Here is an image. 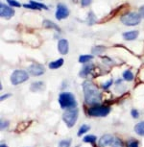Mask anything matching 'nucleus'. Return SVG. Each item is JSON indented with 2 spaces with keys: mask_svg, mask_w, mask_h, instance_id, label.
Returning <instances> with one entry per match:
<instances>
[{
  "mask_svg": "<svg viewBox=\"0 0 144 147\" xmlns=\"http://www.w3.org/2000/svg\"><path fill=\"white\" fill-rule=\"evenodd\" d=\"M15 15V10L3 3L0 4V16L3 18H11Z\"/></svg>",
  "mask_w": 144,
  "mask_h": 147,
  "instance_id": "nucleus-8",
  "label": "nucleus"
},
{
  "mask_svg": "<svg viewBox=\"0 0 144 147\" xmlns=\"http://www.w3.org/2000/svg\"><path fill=\"white\" fill-rule=\"evenodd\" d=\"M69 15V11L67 7L63 4H59L57 6V11H56V18L59 20H62L63 18H66Z\"/></svg>",
  "mask_w": 144,
  "mask_h": 147,
  "instance_id": "nucleus-9",
  "label": "nucleus"
},
{
  "mask_svg": "<svg viewBox=\"0 0 144 147\" xmlns=\"http://www.w3.org/2000/svg\"><path fill=\"white\" fill-rule=\"evenodd\" d=\"M96 137L93 135H88V136H85V137L84 138V140H83V141L84 142H88V143H93L96 141Z\"/></svg>",
  "mask_w": 144,
  "mask_h": 147,
  "instance_id": "nucleus-20",
  "label": "nucleus"
},
{
  "mask_svg": "<svg viewBox=\"0 0 144 147\" xmlns=\"http://www.w3.org/2000/svg\"><path fill=\"white\" fill-rule=\"evenodd\" d=\"M70 144H71V140L70 138H67V140H63L62 141H60L58 147H70Z\"/></svg>",
  "mask_w": 144,
  "mask_h": 147,
  "instance_id": "nucleus-25",
  "label": "nucleus"
},
{
  "mask_svg": "<svg viewBox=\"0 0 144 147\" xmlns=\"http://www.w3.org/2000/svg\"><path fill=\"white\" fill-rule=\"evenodd\" d=\"M29 79V74L27 73L25 70H21V69H17L13 72L12 76H11V82L13 86L19 85L21 83H24Z\"/></svg>",
  "mask_w": 144,
  "mask_h": 147,
  "instance_id": "nucleus-5",
  "label": "nucleus"
},
{
  "mask_svg": "<svg viewBox=\"0 0 144 147\" xmlns=\"http://www.w3.org/2000/svg\"><path fill=\"white\" fill-rule=\"evenodd\" d=\"M135 132L137 133L138 136H142L144 137V121H141L137 123L135 126Z\"/></svg>",
  "mask_w": 144,
  "mask_h": 147,
  "instance_id": "nucleus-16",
  "label": "nucleus"
},
{
  "mask_svg": "<svg viewBox=\"0 0 144 147\" xmlns=\"http://www.w3.org/2000/svg\"><path fill=\"white\" fill-rule=\"evenodd\" d=\"M0 147H7V145H5V144H1V145H0Z\"/></svg>",
  "mask_w": 144,
  "mask_h": 147,
  "instance_id": "nucleus-34",
  "label": "nucleus"
},
{
  "mask_svg": "<svg viewBox=\"0 0 144 147\" xmlns=\"http://www.w3.org/2000/svg\"><path fill=\"white\" fill-rule=\"evenodd\" d=\"M131 113H132V116L134 118H138L139 117V113L137 112V110H132V112H131Z\"/></svg>",
  "mask_w": 144,
  "mask_h": 147,
  "instance_id": "nucleus-29",
  "label": "nucleus"
},
{
  "mask_svg": "<svg viewBox=\"0 0 144 147\" xmlns=\"http://www.w3.org/2000/svg\"><path fill=\"white\" fill-rule=\"evenodd\" d=\"M141 16L137 13H128L121 16V22L127 26H135L140 23Z\"/></svg>",
  "mask_w": 144,
  "mask_h": 147,
  "instance_id": "nucleus-4",
  "label": "nucleus"
},
{
  "mask_svg": "<svg viewBox=\"0 0 144 147\" xmlns=\"http://www.w3.org/2000/svg\"><path fill=\"white\" fill-rule=\"evenodd\" d=\"M43 26L45 27V28L55 29L56 31L61 32V28L57 25V24H55L53 21H50V20H44V21H43Z\"/></svg>",
  "mask_w": 144,
  "mask_h": 147,
  "instance_id": "nucleus-15",
  "label": "nucleus"
},
{
  "mask_svg": "<svg viewBox=\"0 0 144 147\" xmlns=\"http://www.w3.org/2000/svg\"><path fill=\"white\" fill-rule=\"evenodd\" d=\"M81 3L83 6H88L91 3V0H81Z\"/></svg>",
  "mask_w": 144,
  "mask_h": 147,
  "instance_id": "nucleus-30",
  "label": "nucleus"
},
{
  "mask_svg": "<svg viewBox=\"0 0 144 147\" xmlns=\"http://www.w3.org/2000/svg\"><path fill=\"white\" fill-rule=\"evenodd\" d=\"M79 115V110L77 108H73V109L65 110V112L63 115V119L66 124V126L71 128L75 125L77 119H78Z\"/></svg>",
  "mask_w": 144,
  "mask_h": 147,
  "instance_id": "nucleus-3",
  "label": "nucleus"
},
{
  "mask_svg": "<svg viewBox=\"0 0 144 147\" xmlns=\"http://www.w3.org/2000/svg\"><path fill=\"white\" fill-rule=\"evenodd\" d=\"M59 103L60 106L63 110L73 109L77 106V101L75 96L71 92H62L59 95Z\"/></svg>",
  "mask_w": 144,
  "mask_h": 147,
  "instance_id": "nucleus-2",
  "label": "nucleus"
},
{
  "mask_svg": "<svg viewBox=\"0 0 144 147\" xmlns=\"http://www.w3.org/2000/svg\"><path fill=\"white\" fill-rule=\"evenodd\" d=\"M113 140H114V138L112 137V136L110 135H104L102 136L101 138L99 140V146L100 147H106L108 145H110V143L112 142Z\"/></svg>",
  "mask_w": 144,
  "mask_h": 147,
  "instance_id": "nucleus-10",
  "label": "nucleus"
},
{
  "mask_svg": "<svg viewBox=\"0 0 144 147\" xmlns=\"http://www.w3.org/2000/svg\"><path fill=\"white\" fill-rule=\"evenodd\" d=\"M30 4L34 5V6L37 8V10H41V9H44V10H48L46 5H44L42 3H38V2H35V1H30Z\"/></svg>",
  "mask_w": 144,
  "mask_h": 147,
  "instance_id": "nucleus-21",
  "label": "nucleus"
},
{
  "mask_svg": "<svg viewBox=\"0 0 144 147\" xmlns=\"http://www.w3.org/2000/svg\"><path fill=\"white\" fill-rule=\"evenodd\" d=\"M93 67H94V65H92V63H90L85 65L84 66H83V68L81 69V71H80L79 76L82 77V78H85V77H87L88 74L91 72V70L93 69Z\"/></svg>",
  "mask_w": 144,
  "mask_h": 147,
  "instance_id": "nucleus-12",
  "label": "nucleus"
},
{
  "mask_svg": "<svg viewBox=\"0 0 144 147\" xmlns=\"http://www.w3.org/2000/svg\"><path fill=\"white\" fill-rule=\"evenodd\" d=\"M28 71L33 76H40L45 72V68H44L43 65H40V63H33V65L29 66Z\"/></svg>",
  "mask_w": 144,
  "mask_h": 147,
  "instance_id": "nucleus-7",
  "label": "nucleus"
},
{
  "mask_svg": "<svg viewBox=\"0 0 144 147\" xmlns=\"http://www.w3.org/2000/svg\"><path fill=\"white\" fill-rule=\"evenodd\" d=\"M138 37V31H129L123 34V38L126 40H134Z\"/></svg>",
  "mask_w": 144,
  "mask_h": 147,
  "instance_id": "nucleus-14",
  "label": "nucleus"
},
{
  "mask_svg": "<svg viewBox=\"0 0 144 147\" xmlns=\"http://www.w3.org/2000/svg\"><path fill=\"white\" fill-rule=\"evenodd\" d=\"M89 129H90V127H89V126L85 125V124H83V125H82L81 127H80V129H79V131H78V136L84 135L85 133H87Z\"/></svg>",
  "mask_w": 144,
  "mask_h": 147,
  "instance_id": "nucleus-24",
  "label": "nucleus"
},
{
  "mask_svg": "<svg viewBox=\"0 0 144 147\" xmlns=\"http://www.w3.org/2000/svg\"><path fill=\"white\" fill-rule=\"evenodd\" d=\"M139 15H140L141 18H144V5L139 8Z\"/></svg>",
  "mask_w": 144,
  "mask_h": 147,
  "instance_id": "nucleus-31",
  "label": "nucleus"
},
{
  "mask_svg": "<svg viewBox=\"0 0 144 147\" xmlns=\"http://www.w3.org/2000/svg\"><path fill=\"white\" fill-rule=\"evenodd\" d=\"M63 65V59H59V60H56V61H53L49 63V67L51 69H57L61 67Z\"/></svg>",
  "mask_w": 144,
  "mask_h": 147,
  "instance_id": "nucleus-17",
  "label": "nucleus"
},
{
  "mask_svg": "<svg viewBox=\"0 0 144 147\" xmlns=\"http://www.w3.org/2000/svg\"><path fill=\"white\" fill-rule=\"evenodd\" d=\"M112 85V80H109L107 83H105V84L102 85V88H103L104 90H108Z\"/></svg>",
  "mask_w": 144,
  "mask_h": 147,
  "instance_id": "nucleus-28",
  "label": "nucleus"
},
{
  "mask_svg": "<svg viewBox=\"0 0 144 147\" xmlns=\"http://www.w3.org/2000/svg\"><path fill=\"white\" fill-rule=\"evenodd\" d=\"M127 147H138V141L135 140H131L127 142Z\"/></svg>",
  "mask_w": 144,
  "mask_h": 147,
  "instance_id": "nucleus-27",
  "label": "nucleus"
},
{
  "mask_svg": "<svg viewBox=\"0 0 144 147\" xmlns=\"http://www.w3.org/2000/svg\"><path fill=\"white\" fill-rule=\"evenodd\" d=\"M105 51V47L104 46H95L92 49V53L94 55H101Z\"/></svg>",
  "mask_w": 144,
  "mask_h": 147,
  "instance_id": "nucleus-23",
  "label": "nucleus"
},
{
  "mask_svg": "<svg viewBox=\"0 0 144 147\" xmlns=\"http://www.w3.org/2000/svg\"><path fill=\"white\" fill-rule=\"evenodd\" d=\"M83 90L85 94V101L87 104L95 106L101 102L102 94L92 82L85 81L83 83Z\"/></svg>",
  "mask_w": 144,
  "mask_h": 147,
  "instance_id": "nucleus-1",
  "label": "nucleus"
},
{
  "mask_svg": "<svg viewBox=\"0 0 144 147\" xmlns=\"http://www.w3.org/2000/svg\"><path fill=\"white\" fill-rule=\"evenodd\" d=\"M7 127H8V122L7 121H5V122L2 121L1 122V129H5V128H7Z\"/></svg>",
  "mask_w": 144,
  "mask_h": 147,
  "instance_id": "nucleus-32",
  "label": "nucleus"
},
{
  "mask_svg": "<svg viewBox=\"0 0 144 147\" xmlns=\"http://www.w3.org/2000/svg\"><path fill=\"white\" fill-rule=\"evenodd\" d=\"M30 88H31V90L33 91V92H38V91H41L45 88V85H44L43 82H40H40H35L31 85Z\"/></svg>",
  "mask_w": 144,
  "mask_h": 147,
  "instance_id": "nucleus-13",
  "label": "nucleus"
},
{
  "mask_svg": "<svg viewBox=\"0 0 144 147\" xmlns=\"http://www.w3.org/2000/svg\"><path fill=\"white\" fill-rule=\"evenodd\" d=\"M92 56L91 55H81L79 57V63H87L89 62L90 60H92Z\"/></svg>",
  "mask_w": 144,
  "mask_h": 147,
  "instance_id": "nucleus-19",
  "label": "nucleus"
},
{
  "mask_svg": "<svg viewBox=\"0 0 144 147\" xmlns=\"http://www.w3.org/2000/svg\"><path fill=\"white\" fill-rule=\"evenodd\" d=\"M110 147H124V145L120 138H114L112 142L110 143Z\"/></svg>",
  "mask_w": 144,
  "mask_h": 147,
  "instance_id": "nucleus-22",
  "label": "nucleus"
},
{
  "mask_svg": "<svg viewBox=\"0 0 144 147\" xmlns=\"http://www.w3.org/2000/svg\"><path fill=\"white\" fill-rule=\"evenodd\" d=\"M110 109L109 107L106 106H96L91 107L87 110V115L89 116H93V117H103V116H106L110 113Z\"/></svg>",
  "mask_w": 144,
  "mask_h": 147,
  "instance_id": "nucleus-6",
  "label": "nucleus"
},
{
  "mask_svg": "<svg viewBox=\"0 0 144 147\" xmlns=\"http://www.w3.org/2000/svg\"><path fill=\"white\" fill-rule=\"evenodd\" d=\"M7 2H8V4L10 5L11 7H20L21 5L19 2H17L16 0H7Z\"/></svg>",
  "mask_w": 144,
  "mask_h": 147,
  "instance_id": "nucleus-26",
  "label": "nucleus"
},
{
  "mask_svg": "<svg viewBox=\"0 0 144 147\" xmlns=\"http://www.w3.org/2000/svg\"><path fill=\"white\" fill-rule=\"evenodd\" d=\"M9 96H10V94H6V95H2V96H1V100H4V99L8 98Z\"/></svg>",
  "mask_w": 144,
  "mask_h": 147,
  "instance_id": "nucleus-33",
  "label": "nucleus"
},
{
  "mask_svg": "<svg viewBox=\"0 0 144 147\" xmlns=\"http://www.w3.org/2000/svg\"><path fill=\"white\" fill-rule=\"evenodd\" d=\"M58 50L61 54L65 55L67 54L68 52V41L65 40V38H62V40H59L58 42Z\"/></svg>",
  "mask_w": 144,
  "mask_h": 147,
  "instance_id": "nucleus-11",
  "label": "nucleus"
},
{
  "mask_svg": "<svg viewBox=\"0 0 144 147\" xmlns=\"http://www.w3.org/2000/svg\"><path fill=\"white\" fill-rule=\"evenodd\" d=\"M123 78L124 80H126V81H133L134 80V74H133V72L131 70H126L123 72Z\"/></svg>",
  "mask_w": 144,
  "mask_h": 147,
  "instance_id": "nucleus-18",
  "label": "nucleus"
}]
</instances>
